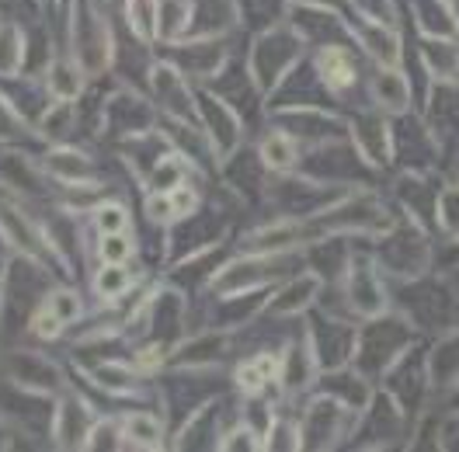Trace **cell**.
Returning <instances> with one entry per match:
<instances>
[{
  "mask_svg": "<svg viewBox=\"0 0 459 452\" xmlns=\"http://www.w3.org/2000/svg\"><path fill=\"white\" fill-rule=\"evenodd\" d=\"M418 341H421V335L411 327V320L401 310H386L359 324L355 352H351L348 366H355L362 376H369L373 383H383V376L394 369V362L401 359L407 348H414Z\"/></svg>",
  "mask_w": 459,
  "mask_h": 452,
  "instance_id": "6da1fadb",
  "label": "cell"
},
{
  "mask_svg": "<svg viewBox=\"0 0 459 452\" xmlns=\"http://www.w3.org/2000/svg\"><path fill=\"white\" fill-rule=\"evenodd\" d=\"M394 310H401L418 335H446L459 324V300L442 275H421L394 285Z\"/></svg>",
  "mask_w": 459,
  "mask_h": 452,
  "instance_id": "7a4b0ae2",
  "label": "cell"
},
{
  "mask_svg": "<svg viewBox=\"0 0 459 452\" xmlns=\"http://www.w3.org/2000/svg\"><path fill=\"white\" fill-rule=\"evenodd\" d=\"M373 257L379 261V268L386 272V279L394 285L411 282V279H421L431 272V261H435V240H431V230L418 220H411L407 213H401L397 226L373 240Z\"/></svg>",
  "mask_w": 459,
  "mask_h": 452,
  "instance_id": "3957f363",
  "label": "cell"
},
{
  "mask_svg": "<svg viewBox=\"0 0 459 452\" xmlns=\"http://www.w3.org/2000/svg\"><path fill=\"white\" fill-rule=\"evenodd\" d=\"M303 49H307L303 35L292 29L289 22L261 29V35L251 46V66H247V74H251V81H255L261 94H272L275 87L286 81L289 70L303 59Z\"/></svg>",
  "mask_w": 459,
  "mask_h": 452,
  "instance_id": "277c9868",
  "label": "cell"
},
{
  "mask_svg": "<svg viewBox=\"0 0 459 452\" xmlns=\"http://www.w3.org/2000/svg\"><path fill=\"white\" fill-rule=\"evenodd\" d=\"M338 289H342L344 310L351 317H359V320H369V317L394 310L390 279H386V272L379 268V261L369 251H351V261L344 268V279Z\"/></svg>",
  "mask_w": 459,
  "mask_h": 452,
  "instance_id": "5b68a950",
  "label": "cell"
},
{
  "mask_svg": "<svg viewBox=\"0 0 459 452\" xmlns=\"http://www.w3.org/2000/svg\"><path fill=\"white\" fill-rule=\"evenodd\" d=\"M379 387L394 396L411 418L425 414L431 404V396H435L431 372H429V344L418 341L414 348H407L401 359L394 362V369L383 376Z\"/></svg>",
  "mask_w": 459,
  "mask_h": 452,
  "instance_id": "8992f818",
  "label": "cell"
},
{
  "mask_svg": "<svg viewBox=\"0 0 459 452\" xmlns=\"http://www.w3.org/2000/svg\"><path fill=\"white\" fill-rule=\"evenodd\" d=\"M359 414L351 407H344L338 396L320 394L307 404L303 418H299V435H303V449H334L344 439H351Z\"/></svg>",
  "mask_w": 459,
  "mask_h": 452,
  "instance_id": "52a82bcc",
  "label": "cell"
},
{
  "mask_svg": "<svg viewBox=\"0 0 459 452\" xmlns=\"http://www.w3.org/2000/svg\"><path fill=\"white\" fill-rule=\"evenodd\" d=\"M348 136L355 143V150L366 157V164L379 170L397 164V136H394V115L379 112V109H362V112L348 115Z\"/></svg>",
  "mask_w": 459,
  "mask_h": 452,
  "instance_id": "ba28073f",
  "label": "cell"
},
{
  "mask_svg": "<svg viewBox=\"0 0 459 452\" xmlns=\"http://www.w3.org/2000/svg\"><path fill=\"white\" fill-rule=\"evenodd\" d=\"M394 136H397V170H438L442 146L435 140L431 126L421 112H403L394 118Z\"/></svg>",
  "mask_w": 459,
  "mask_h": 452,
  "instance_id": "9c48e42d",
  "label": "cell"
},
{
  "mask_svg": "<svg viewBox=\"0 0 459 452\" xmlns=\"http://www.w3.org/2000/svg\"><path fill=\"white\" fill-rule=\"evenodd\" d=\"M348 35H351V46H359L373 59V66H401L403 63V31L397 29V22L355 11V18H348Z\"/></svg>",
  "mask_w": 459,
  "mask_h": 452,
  "instance_id": "30bf717a",
  "label": "cell"
},
{
  "mask_svg": "<svg viewBox=\"0 0 459 452\" xmlns=\"http://www.w3.org/2000/svg\"><path fill=\"white\" fill-rule=\"evenodd\" d=\"M355 331H359V327H355L351 320L338 317V313H327V317H320V320H314V324L307 327V338H310V344H314V355H316V362H320V372L351 362Z\"/></svg>",
  "mask_w": 459,
  "mask_h": 452,
  "instance_id": "8fae6325",
  "label": "cell"
},
{
  "mask_svg": "<svg viewBox=\"0 0 459 452\" xmlns=\"http://www.w3.org/2000/svg\"><path fill=\"white\" fill-rule=\"evenodd\" d=\"M438 170H401L394 181V202L411 220L425 226H435V198L442 192Z\"/></svg>",
  "mask_w": 459,
  "mask_h": 452,
  "instance_id": "7c38bea8",
  "label": "cell"
},
{
  "mask_svg": "<svg viewBox=\"0 0 459 452\" xmlns=\"http://www.w3.org/2000/svg\"><path fill=\"white\" fill-rule=\"evenodd\" d=\"M366 94H369V105L386 115H403L414 109V84L407 77V70L401 66H376L366 81Z\"/></svg>",
  "mask_w": 459,
  "mask_h": 452,
  "instance_id": "4fadbf2b",
  "label": "cell"
},
{
  "mask_svg": "<svg viewBox=\"0 0 459 452\" xmlns=\"http://www.w3.org/2000/svg\"><path fill=\"white\" fill-rule=\"evenodd\" d=\"M314 70L320 77V87H327L331 94L344 98L348 91L362 84V74H359V63L351 56L348 42H331V46H316L314 53Z\"/></svg>",
  "mask_w": 459,
  "mask_h": 452,
  "instance_id": "5bb4252c",
  "label": "cell"
},
{
  "mask_svg": "<svg viewBox=\"0 0 459 452\" xmlns=\"http://www.w3.org/2000/svg\"><path fill=\"white\" fill-rule=\"evenodd\" d=\"M320 292H324V279L310 268V272L292 275L279 285L275 296L261 307V313L264 317H303V313H310V307L320 303Z\"/></svg>",
  "mask_w": 459,
  "mask_h": 452,
  "instance_id": "9a60e30c",
  "label": "cell"
},
{
  "mask_svg": "<svg viewBox=\"0 0 459 452\" xmlns=\"http://www.w3.org/2000/svg\"><path fill=\"white\" fill-rule=\"evenodd\" d=\"M199 115H202V133L209 136L212 150L220 157H227L230 150L240 143V115L233 112V105H230L227 98H220V94H202Z\"/></svg>",
  "mask_w": 459,
  "mask_h": 452,
  "instance_id": "2e32d148",
  "label": "cell"
},
{
  "mask_svg": "<svg viewBox=\"0 0 459 452\" xmlns=\"http://www.w3.org/2000/svg\"><path fill=\"white\" fill-rule=\"evenodd\" d=\"M414 53L425 81H459V35H418Z\"/></svg>",
  "mask_w": 459,
  "mask_h": 452,
  "instance_id": "e0dca14e",
  "label": "cell"
},
{
  "mask_svg": "<svg viewBox=\"0 0 459 452\" xmlns=\"http://www.w3.org/2000/svg\"><path fill=\"white\" fill-rule=\"evenodd\" d=\"M11 379L25 390H39V394H53L59 390V369L31 352H14L11 355Z\"/></svg>",
  "mask_w": 459,
  "mask_h": 452,
  "instance_id": "ac0fdd59",
  "label": "cell"
},
{
  "mask_svg": "<svg viewBox=\"0 0 459 452\" xmlns=\"http://www.w3.org/2000/svg\"><path fill=\"white\" fill-rule=\"evenodd\" d=\"M258 161L261 168L275 170V174H286V170L299 168V140L289 133V129H268L258 143Z\"/></svg>",
  "mask_w": 459,
  "mask_h": 452,
  "instance_id": "d6986e66",
  "label": "cell"
},
{
  "mask_svg": "<svg viewBox=\"0 0 459 452\" xmlns=\"http://www.w3.org/2000/svg\"><path fill=\"white\" fill-rule=\"evenodd\" d=\"M237 18H240L237 0H195V14H192L195 39H220Z\"/></svg>",
  "mask_w": 459,
  "mask_h": 452,
  "instance_id": "ffe728a7",
  "label": "cell"
},
{
  "mask_svg": "<svg viewBox=\"0 0 459 452\" xmlns=\"http://www.w3.org/2000/svg\"><path fill=\"white\" fill-rule=\"evenodd\" d=\"M403 7L411 11V22L418 25V35H459L446 0H403Z\"/></svg>",
  "mask_w": 459,
  "mask_h": 452,
  "instance_id": "44dd1931",
  "label": "cell"
},
{
  "mask_svg": "<svg viewBox=\"0 0 459 452\" xmlns=\"http://www.w3.org/2000/svg\"><path fill=\"white\" fill-rule=\"evenodd\" d=\"M87 422L91 407L84 400H63L56 407V442L59 446H84L87 442Z\"/></svg>",
  "mask_w": 459,
  "mask_h": 452,
  "instance_id": "7402d4cb",
  "label": "cell"
},
{
  "mask_svg": "<svg viewBox=\"0 0 459 452\" xmlns=\"http://www.w3.org/2000/svg\"><path fill=\"white\" fill-rule=\"evenodd\" d=\"M0 233H4L7 244H14L18 251H25L31 261H42V244H39V237H35L31 223L18 213V209L0 205Z\"/></svg>",
  "mask_w": 459,
  "mask_h": 452,
  "instance_id": "603a6c76",
  "label": "cell"
},
{
  "mask_svg": "<svg viewBox=\"0 0 459 452\" xmlns=\"http://www.w3.org/2000/svg\"><path fill=\"white\" fill-rule=\"evenodd\" d=\"M435 230L442 233L446 244L459 240V181H446L435 198Z\"/></svg>",
  "mask_w": 459,
  "mask_h": 452,
  "instance_id": "cb8c5ba5",
  "label": "cell"
},
{
  "mask_svg": "<svg viewBox=\"0 0 459 452\" xmlns=\"http://www.w3.org/2000/svg\"><path fill=\"white\" fill-rule=\"evenodd\" d=\"M192 14H195V0H160L157 11V35L160 39H178L192 29Z\"/></svg>",
  "mask_w": 459,
  "mask_h": 452,
  "instance_id": "d4e9b609",
  "label": "cell"
},
{
  "mask_svg": "<svg viewBox=\"0 0 459 452\" xmlns=\"http://www.w3.org/2000/svg\"><path fill=\"white\" fill-rule=\"evenodd\" d=\"M227 352V335H202V338L188 341L181 352H178V366H209V362H216L220 355Z\"/></svg>",
  "mask_w": 459,
  "mask_h": 452,
  "instance_id": "484cf974",
  "label": "cell"
},
{
  "mask_svg": "<svg viewBox=\"0 0 459 452\" xmlns=\"http://www.w3.org/2000/svg\"><path fill=\"white\" fill-rule=\"evenodd\" d=\"M289 0H237V14L240 22L255 25V29H272L282 22Z\"/></svg>",
  "mask_w": 459,
  "mask_h": 452,
  "instance_id": "4316f807",
  "label": "cell"
},
{
  "mask_svg": "<svg viewBox=\"0 0 459 452\" xmlns=\"http://www.w3.org/2000/svg\"><path fill=\"white\" fill-rule=\"evenodd\" d=\"M46 168L53 170L59 181H66V185H84L87 174H91V161H87L84 153H77V150H53L46 157Z\"/></svg>",
  "mask_w": 459,
  "mask_h": 452,
  "instance_id": "83f0119b",
  "label": "cell"
},
{
  "mask_svg": "<svg viewBox=\"0 0 459 452\" xmlns=\"http://www.w3.org/2000/svg\"><path fill=\"white\" fill-rule=\"evenodd\" d=\"M122 439H129L133 446L153 449V446H160V422L153 414H129L122 422Z\"/></svg>",
  "mask_w": 459,
  "mask_h": 452,
  "instance_id": "f1b7e54d",
  "label": "cell"
},
{
  "mask_svg": "<svg viewBox=\"0 0 459 452\" xmlns=\"http://www.w3.org/2000/svg\"><path fill=\"white\" fill-rule=\"evenodd\" d=\"M0 178H4L11 188H18V192H39L35 170H31V164L22 157V153H7V157H0Z\"/></svg>",
  "mask_w": 459,
  "mask_h": 452,
  "instance_id": "f546056e",
  "label": "cell"
},
{
  "mask_svg": "<svg viewBox=\"0 0 459 452\" xmlns=\"http://www.w3.org/2000/svg\"><path fill=\"white\" fill-rule=\"evenodd\" d=\"M157 11H160V0H129L126 4V18L140 39H150L157 31Z\"/></svg>",
  "mask_w": 459,
  "mask_h": 452,
  "instance_id": "4dcf8cb0",
  "label": "cell"
},
{
  "mask_svg": "<svg viewBox=\"0 0 459 452\" xmlns=\"http://www.w3.org/2000/svg\"><path fill=\"white\" fill-rule=\"evenodd\" d=\"M22 56H25V42H22V31L18 29H0V74L4 77H14L18 66H22Z\"/></svg>",
  "mask_w": 459,
  "mask_h": 452,
  "instance_id": "1f68e13d",
  "label": "cell"
},
{
  "mask_svg": "<svg viewBox=\"0 0 459 452\" xmlns=\"http://www.w3.org/2000/svg\"><path fill=\"white\" fill-rule=\"evenodd\" d=\"M264 449H303V435H299V424L286 422V418H275L268 435H264Z\"/></svg>",
  "mask_w": 459,
  "mask_h": 452,
  "instance_id": "d6a6232c",
  "label": "cell"
},
{
  "mask_svg": "<svg viewBox=\"0 0 459 452\" xmlns=\"http://www.w3.org/2000/svg\"><path fill=\"white\" fill-rule=\"evenodd\" d=\"M129 272L122 268V265H108V268H101L98 272V279H94V292L101 296V300H115V296H122L126 289H129Z\"/></svg>",
  "mask_w": 459,
  "mask_h": 452,
  "instance_id": "836d02e7",
  "label": "cell"
},
{
  "mask_svg": "<svg viewBox=\"0 0 459 452\" xmlns=\"http://www.w3.org/2000/svg\"><path fill=\"white\" fill-rule=\"evenodd\" d=\"M53 91H56V98H63V101H74L77 94H81V87H84V81H81V74L70 66V63H56L53 66Z\"/></svg>",
  "mask_w": 459,
  "mask_h": 452,
  "instance_id": "e575fe53",
  "label": "cell"
},
{
  "mask_svg": "<svg viewBox=\"0 0 459 452\" xmlns=\"http://www.w3.org/2000/svg\"><path fill=\"white\" fill-rule=\"evenodd\" d=\"M178 185H181V164H178V157H160L153 174H150V188L153 192H171Z\"/></svg>",
  "mask_w": 459,
  "mask_h": 452,
  "instance_id": "d590c367",
  "label": "cell"
},
{
  "mask_svg": "<svg viewBox=\"0 0 459 452\" xmlns=\"http://www.w3.org/2000/svg\"><path fill=\"white\" fill-rule=\"evenodd\" d=\"M220 449H264V439L251 424H237L227 435H220Z\"/></svg>",
  "mask_w": 459,
  "mask_h": 452,
  "instance_id": "8d00e7d4",
  "label": "cell"
},
{
  "mask_svg": "<svg viewBox=\"0 0 459 452\" xmlns=\"http://www.w3.org/2000/svg\"><path fill=\"white\" fill-rule=\"evenodd\" d=\"M171 196V216L174 220H188V216H195L199 213V192L192 188V185H178L168 192Z\"/></svg>",
  "mask_w": 459,
  "mask_h": 452,
  "instance_id": "74e56055",
  "label": "cell"
},
{
  "mask_svg": "<svg viewBox=\"0 0 459 452\" xmlns=\"http://www.w3.org/2000/svg\"><path fill=\"white\" fill-rule=\"evenodd\" d=\"M49 307L56 310V317L63 320V324H74V320L84 313L81 296H77V292H70V289H56V292L49 296Z\"/></svg>",
  "mask_w": 459,
  "mask_h": 452,
  "instance_id": "f35d334b",
  "label": "cell"
},
{
  "mask_svg": "<svg viewBox=\"0 0 459 452\" xmlns=\"http://www.w3.org/2000/svg\"><path fill=\"white\" fill-rule=\"evenodd\" d=\"M31 331L39 335V338H46V341H53V338H59V331H63V320L56 317V310L46 303V307H39V310L31 313Z\"/></svg>",
  "mask_w": 459,
  "mask_h": 452,
  "instance_id": "ab89813d",
  "label": "cell"
},
{
  "mask_svg": "<svg viewBox=\"0 0 459 452\" xmlns=\"http://www.w3.org/2000/svg\"><path fill=\"white\" fill-rule=\"evenodd\" d=\"M94 223H98L101 233H122L126 223H129V216H126V209H122V205L108 202V205H101V209L94 213Z\"/></svg>",
  "mask_w": 459,
  "mask_h": 452,
  "instance_id": "60d3db41",
  "label": "cell"
},
{
  "mask_svg": "<svg viewBox=\"0 0 459 452\" xmlns=\"http://www.w3.org/2000/svg\"><path fill=\"white\" fill-rule=\"evenodd\" d=\"M94 379L101 387H112V390H129L133 387V372L126 366H98L94 369Z\"/></svg>",
  "mask_w": 459,
  "mask_h": 452,
  "instance_id": "b9f144b4",
  "label": "cell"
},
{
  "mask_svg": "<svg viewBox=\"0 0 459 452\" xmlns=\"http://www.w3.org/2000/svg\"><path fill=\"white\" fill-rule=\"evenodd\" d=\"M129 255H133V248H129V240H126L122 233H105V240H101V257H105L108 265H122Z\"/></svg>",
  "mask_w": 459,
  "mask_h": 452,
  "instance_id": "7bdbcfd3",
  "label": "cell"
},
{
  "mask_svg": "<svg viewBox=\"0 0 459 452\" xmlns=\"http://www.w3.org/2000/svg\"><path fill=\"white\" fill-rule=\"evenodd\" d=\"M70 118H74L70 105H56L53 112L42 118V133H46V136H66V129H70Z\"/></svg>",
  "mask_w": 459,
  "mask_h": 452,
  "instance_id": "ee69618b",
  "label": "cell"
},
{
  "mask_svg": "<svg viewBox=\"0 0 459 452\" xmlns=\"http://www.w3.org/2000/svg\"><path fill=\"white\" fill-rule=\"evenodd\" d=\"M438 449H459V411H456V414H442V428H438Z\"/></svg>",
  "mask_w": 459,
  "mask_h": 452,
  "instance_id": "f6af8a7d",
  "label": "cell"
},
{
  "mask_svg": "<svg viewBox=\"0 0 459 452\" xmlns=\"http://www.w3.org/2000/svg\"><path fill=\"white\" fill-rule=\"evenodd\" d=\"M87 449H115V424L101 422L94 431H87Z\"/></svg>",
  "mask_w": 459,
  "mask_h": 452,
  "instance_id": "bcb514c9",
  "label": "cell"
},
{
  "mask_svg": "<svg viewBox=\"0 0 459 452\" xmlns=\"http://www.w3.org/2000/svg\"><path fill=\"white\" fill-rule=\"evenodd\" d=\"M140 369H157L160 362H164V348L160 344H150V348H140Z\"/></svg>",
  "mask_w": 459,
  "mask_h": 452,
  "instance_id": "7dc6e473",
  "label": "cell"
},
{
  "mask_svg": "<svg viewBox=\"0 0 459 452\" xmlns=\"http://www.w3.org/2000/svg\"><path fill=\"white\" fill-rule=\"evenodd\" d=\"M446 7H449V14H453V22H456L459 29V0H446Z\"/></svg>",
  "mask_w": 459,
  "mask_h": 452,
  "instance_id": "c3c4849f",
  "label": "cell"
},
{
  "mask_svg": "<svg viewBox=\"0 0 459 452\" xmlns=\"http://www.w3.org/2000/svg\"><path fill=\"white\" fill-rule=\"evenodd\" d=\"M456 181H459V168H456Z\"/></svg>",
  "mask_w": 459,
  "mask_h": 452,
  "instance_id": "681fc988",
  "label": "cell"
},
{
  "mask_svg": "<svg viewBox=\"0 0 459 452\" xmlns=\"http://www.w3.org/2000/svg\"><path fill=\"white\" fill-rule=\"evenodd\" d=\"M397 4H401V7H403V0H397Z\"/></svg>",
  "mask_w": 459,
  "mask_h": 452,
  "instance_id": "f907efd6",
  "label": "cell"
}]
</instances>
